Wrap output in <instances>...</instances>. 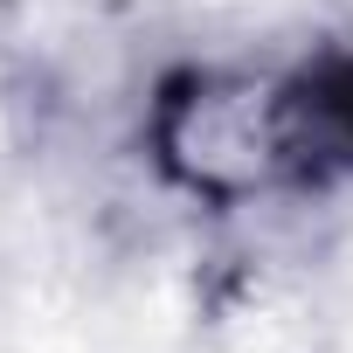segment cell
Returning <instances> with one entry per match:
<instances>
[{"instance_id":"obj_1","label":"cell","mask_w":353,"mask_h":353,"mask_svg":"<svg viewBox=\"0 0 353 353\" xmlns=\"http://www.w3.org/2000/svg\"><path fill=\"white\" fill-rule=\"evenodd\" d=\"M159 159L215 201L325 181L353 166V63L194 77L159 104Z\"/></svg>"}]
</instances>
